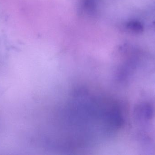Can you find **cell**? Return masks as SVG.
I'll use <instances>...</instances> for the list:
<instances>
[{"label": "cell", "instance_id": "1", "mask_svg": "<svg viewBox=\"0 0 155 155\" xmlns=\"http://www.w3.org/2000/svg\"><path fill=\"white\" fill-rule=\"evenodd\" d=\"M127 28L134 33H142L144 31L143 25L138 21H130L127 24Z\"/></svg>", "mask_w": 155, "mask_h": 155}, {"label": "cell", "instance_id": "2", "mask_svg": "<svg viewBox=\"0 0 155 155\" xmlns=\"http://www.w3.org/2000/svg\"><path fill=\"white\" fill-rule=\"evenodd\" d=\"M154 26H155V23H154Z\"/></svg>", "mask_w": 155, "mask_h": 155}]
</instances>
